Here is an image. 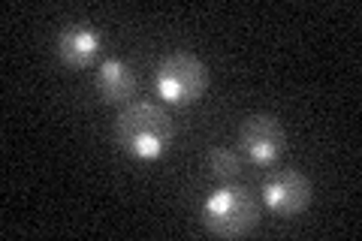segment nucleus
Segmentation results:
<instances>
[{"mask_svg": "<svg viewBox=\"0 0 362 241\" xmlns=\"http://www.w3.org/2000/svg\"><path fill=\"white\" fill-rule=\"evenodd\" d=\"M311 199H314L311 181L296 169H281L263 184V202L278 217H296L302 211H308Z\"/></svg>", "mask_w": 362, "mask_h": 241, "instance_id": "5", "label": "nucleus"}, {"mask_svg": "<svg viewBox=\"0 0 362 241\" xmlns=\"http://www.w3.org/2000/svg\"><path fill=\"white\" fill-rule=\"evenodd\" d=\"M209 88V66L190 52L166 54L154 70V90L163 102L173 106H190Z\"/></svg>", "mask_w": 362, "mask_h": 241, "instance_id": "3", "label": "nucleus"}, {"mask_svg": "<svg viewBox=\"0 0 362 241\" xmlns=\"http://www.w3.org/2000/svg\"><path fill=\"white\" fill-rule=\"evenodd\" d=\"M209 169L221 181H235L242 175V157L230 151V148H211L209 151Z\"/></svg>", "mask_w": 362, "mask_h": 241, "instance_id": "8", "label": "nucleus"}, {"mask_svg": "<svg viewBox=\"0 0 362 241\" xmlns=\"http://www.w3.org/2000/svg\"><path fill=\"white\" fill-rule=\"evenodd\" d=\"M173 118L151 100L127 102L115 118V142L133 160H160L173 145Z\"/></svg>", "mask_w": 362, "mask_h": 241, "instance_id": "1", "label": "nucleus"}, {"mask_svg": "<svg viewBox=\"0 0 362 241\" xmlns=\"http://www.w3.org/2000/svg\"><path fill=\"white\" fill-rule=\"evenodd\" d=\"M136 88H139V82H136L133 66L127 61H121V57H106L97 66V90L103 102H115V106L130 102Z\"/></svg>", "mask_w": 362, "mask_h": 241, "instance_id": "7", "label": "nucleus"}, {"mask_svg": "<svg viewBox=\"0 0 362 241\" xmlns=\"http://www.w3.org/2000/svg\"><path fill=\"white\" fill-rule=\"evenodd\" d=\"M239 145L242 154L251 160L254 166L269 169L275 166L287 151V133L275 114H251L245 118L242 130H239Z\"/></svg>", "mask_w": 362, "mask_h": 241, "instance_id": "4", "label": "nucleus"}, {"mask_svg": "<svg viewBox=\"0 0 362 241\" xmlns=\"http://www.w3.org/2000/svg\"><path fill=\"white\" fill-rule=\"evenodd\" d=\"M199 221L218 238H242L259 223V202L247 187L223 181L202 202Z\"/></svg>", "mask_w": 362, "mask_h": 241, "instance_id": "2", "label": "nucleus"}, {"mask_svg": "<svg viewBox=\"0 0 362 241\" xmlns=\"http://www.w3.org/2000/svg\"><path fill=\"white\" fill-rule=\"evenodd\" d=\"M100 49H103V37L90 25H70L54 40V54L70 70H88V66H94V61L100 57Z\"/></svg>", "mask_w": 362, "mask_h": 241, "instance_id": "6", "label": "nucleus"}]
</instances>
